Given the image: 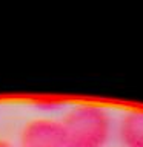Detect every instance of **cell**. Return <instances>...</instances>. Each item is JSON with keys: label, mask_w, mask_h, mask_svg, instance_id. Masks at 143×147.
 Wrapping results in <instances>:
<instances>
[{"label": "cell", "mask_w": 143, "mask_h": 147, "mask_svg": "<svg viewBox=\"0 0 143 147\" xmlns=\"http://www.w3.org/2000/svg\"><path fill=\"white\" fill-rule=\"evenodd\" d=\"M59 121L65 147H108L114 133L111 112L95 103L74 104Z\"/></svg>", "instance_id": "1"}, {"label": "cell", "mask_w": 143, "mask_h": 147, "mask_svg": "<svg viewBox=\"0 0 143 147\" xmlns=\"http://www.w3.org/2000/svg\"><path fill=\"white\" fill-rule=\"evenodd\" d=\"M16 147H65L60 121L51 117H37L23 124Z\"/></svg>", "instance_id": "2"}, {"label": "cell", "mask_w": 143, "mask_h": 147, "mask_svg": "<svg viewBox=\"0 0 143 147\" xmlns=\"http://www.w3.org/2000/svg\"><path fill=\"white\" fill-rule=\"evenodd\" d=\"M117 138L122 147H143V110H129L118 119Z\"/></svg>", "instance_id": "3"}, {"label": "cell", "mask_w": 143, "mask_h": 147, "mask_svg": "<svg viewBox=\"0 0 143 147\" xmlns=\"http://www.w3.org/2000/svg\"><path fill=\"white\" fill-rule=\"evenodd\" d=\"M32 106L39 110V112L45 113L43 117H48V113H55L59 110L65 109V101L54 98V96H40V98H35L32 101Z\"/></svg>", "instance_id": "4"}, {"label": "cell", "mask_w": 143, "mask_h": 147, "mask_svg": "<svg viewBox=\"0 0 143 147\" xmlns=\"http://www.w3.org/2000/svg\"><path fill=\"white\" fill-rule=\"evenodd\" d=\"M0 147H16V144L6 140V138H0Z\"/></svg>", "instance_id": "5"}]
</instances>
